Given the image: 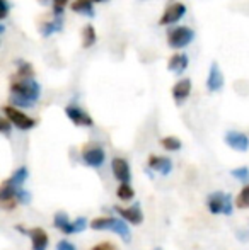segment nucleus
Returning a JSON list of instances; mask_svg holds the SVG:
<instances>
[{"instance_id":"f257e3e1","label":"nucleus","mask_w":249,"mask_h":250,"mask_svg":"<svg viewBox=\"0 0 249 250\" xmlns=\"http://www.w3.org/2000/svg\"><path fill=\"white\" fill-rule=\"evenodd\" d=\"M41 96V87L34 79H19L14 75L10 82V105L29 109L34 107Z\"/></svg>"},{"instance_id":"f03ea898","label":"nucleus","mask_w":249,"mask_h":250,"mask_svg":"<svg viewBox=\"0 0 249 250\" xmlns=\"http://www.w3.org/2000/svg\"><path fill=\"white\" fill-rule=\"evenodd\" d=\"M89 227L96 231H114L118 237L123 242L132 240V230H130L128 223L121 218H114V216H101V218H94L89 223Z\"/></svg>"},{"instance_id":"7ed1b4c3","label":"nucleus","mask_w":249,"mask_h":250,"mask_svg":"<svg viewBox=\"0 0 249 250\" xmlns=\"http://www.w3.org/2000/svg\"><path fill=\"white\" fill-rule=\"evenodd\" d=\"M206 208H208V211L212 214H226V216H230L234 213L232 198H230V194L222 191L208 194V198H206Z\"/></svg>"},{"instance_id":"20e7f679","label":"nucleus","mask_w":249,"mask_h":250,"mask_svg":"<svg viewBox=\"0 0 249 250\" xmlns=\"http://www.w3.org/2000/svg\"><path fill=\"white\" fill-rule=\"evenodd\" d=\"M2 111L5 114V118L12 123L14 128L21 129V131H29V129H33L36 126V119L24 114L21 109L14 107V105H3Z\"/></svg>"},{"instance_id":"39448f33","label":"nucleus","mask_w":249,"mask_h":250,"mask_svg":"<svg viewBox=\"0 0 249 250\" xmlns=\"http://www.w3.org/2000/svg\"><path fill=\"white\" fill-rule=\"evenodd\" d=\"M193 40H195V31L189 29L186 26L174 27V29L169 31V34H167V44H169L173 50L186 48Z\"/></svg>"},{"instance_id":"423d86ee","label":"nucleus","mask_w":249,"mask_h":250,"mask_svg":"<svg viewBox=\"0 0 249 250\" xmlns=\"http://www.w3.org/2000/svg\"><path fill=\"white\" fill-rule=\"evenodd\" d=\"M63 111H65L67 118H68L75 126H86V128H91V126L94 125L92 118H91V116L87 114L84 109H80L79 105L68 104V105H65V109H63Z\"/></svg>"},{"instance_id":"0eeeda50","label":"nucleus","mask_w":249,"mask_h":250,"mask_svg":"<svg viewBox=\"0 0 249 250\" xmlns=\"http://www.w3.org/2000/svg\"><path fill=\"white\" fill-rule=\"evenodd\" d=\"M186 14V5L181 2H174L164 10V14L160 16L159 24L160 26H167V24H174L180 19H183V16Z\"/></svg>"},{"instance_id":"6e6552de","label":"nucleus","mask_w":249,"mask_h":250,"mask_svg":"<svg viewBox=\"0 0 249 250\" xmlns=\"http://www.w3.org/2000/svg\"><path fill=\"white\" fill-rule=\"evenodd\" d=\"M111 170H113V175L116 177V181H120V184H130V181H132V170H130V165L125 158L114 157L111 160Z\"/></svg>"},{"instance_id":"1a4fd4ad","label":"nucleus","mask_w":249,"mask_h":250,"mask_svg":"<svg viewBox=\"0 0 249 250\" xmlns=\"http://www.w3.org/2000/svg\"><path fill=\"white\" fill-rule=\"evenodd\" d=\"M82 162L92 168H99L106 162V153L101 146H89L82 151Z\"/></svg>"},{"instance_id":"9d476101","label":"nucleus","mask_w":249,"mask_h":250,"mask_svg":"<svg viewBox=\"0 0 249 250\" xmlns=\"http://www.w3.org/2000/svg\"><path fill=\"white\" fill-rule=\"evenodd\" d=\"M224 142L229 148L236 151H248L249 150V136L241 131H227L224 136Z\"/></svg>"},{"instance_id":"9b49d317","label":"nucleus","mask_w":249,"mask_h":250,"mask_svg":"<svg viewBox=\"0 0 249 250\" xmlns=\"http://www.w3.org/2000/svg\"><path fill=\"white\" fill-rule=\"evenodd\" d=\"M26 235L31 238V249L33 250H46L50 245V237H48L46 230H43L41 227L29 228Z\"/></svg>"},{"instance_id":"f8f14e48","label":"nucleus","mask_w":249,"mask_h":250,"mask_svg":"<svg viewBox=\"0 0 249 250\" xmlns=\"http://www.w3.org/2000/svg\"><path fill=\"white\" fill-rule=\"evenodd\" d=\"M114 211L120 214L121 220H125L126 223H132V225H142L143 221V213H142V208L140 204H133L130 208H120V206H114Z\"/></svg>"},{"instance_id":"ddd939ff","label":"nucleus","mask_w":249,"mask_h":250,"mask_svg":"<svg viewBox=\"0 0 249 250\" xmlns=\"http://www.w3.org/2000/svg\"><path fill=\"white\" fill-rule=\"evenodd\" d=\"M147 167L160 175H169L171 172H173V160H171L169 157L150 155L149 160H147Z\"/></svg>"},{"instance_id":"4468645a","label":"nucleus","mask_w":249,"mask_h":250,"mask_svg":"<svg viewBox=\"0 0 249 250\" xmlns=\"http://www.w3.org/2000/svg\"><path fill=\"white\" fill-rule=\"evenodd\" d=\"M224 87V73L220 70V66L215 62L210 65V72H208V79H206V89L210 92H219Z\"/></svg>"},{"instance_id":"2eb2a0df","label":"nucleus","mask_w":249,"mask_h":250,"mask_svg":"<svg viewBox=\"0 0 249 250\" xmlns=\"http://www.w3.org/2000/svg\"><path fill=\"white\" fill-rule=\"evenodd\" d=\"M171 92H173L174 102H176L178 105H181L189 97V94H191V80L189 79L178 80V82L173 85V90H171Z\"/></svg>"},{"instance_id":"dca6fc26","label":"nucleus","mask_w":249,"mask_h":250,"mask_svg":"<svg viewBox=\"0 0 249 250\" xmlns=\"http://www.w3.org/2000/svg\"><path fill=\"white\" fill-rule=\"evenodd\" d=\"M53 225L55 228L62 231L65 235H73L75 233V227H73V220H70V216L65 211H58L53 216Z\"/></svg>"},{"instance_id":"f3484780","label":"nucleus","mask_w":249,"mask_h":250,"mask_svg":"<svg viewBox=\"0 0 249 250\" xmlns=\"http://www.w3.org/2000/svg\"><path fill=\"white\" fill-rule=\"evenodd\" d=\"M167 68L176 73V75L183 73L184 70L188 68V56L184 55V53H176V55H173L169 58V63H167Z\"/></svg>"},{"instance_id":"a211bd4d","label":"nucleus","mask_w":249,"mask_h":250,"mask_svg":"<svg viewBox=\"0 0 249 250\" xmlns=\"http://www.w3.org/2000/svg\"><path fill=\"white\" fill-rule=\"evenodd\" d=\"M27 177H29L27 167H19L12 172V175H10L9 179H5V182H9V184L14 186V188H23V184L27 181Z\"/></svg>"},{"instance_id":"6ab92c4d","label":"nucleus","mask_w":249,"mask_h":250,"mask_svg":"<svg viewBox=\"0 0 249 250\" xmlns=\"http://www.w3.org/2000/svg\"><path fill=\"white\" fill-rule=\"evenodd\" d=\"M62 16H55L53 21H48V22H43L40 26V33L43 34L45 38L51 36L53 33H58V31H62Z\"/></svg>"},{"instance_id":"aec40b11","label":"nucleus","mask_w":249,"mask_h":250,"mask_svg":"<svg viewBox=\"0 0 249 250\" xmlns=\"http://www.w3.org/2000/svg\"><path fill=\"white\" fill-rule=\"evenodd\" d=\"M70 9L77 14H84V16H87V17H94L92 0H73Z\"/></svg>"},{"instance_id":"412c9836","label":"nucleus","mask_w":249,"mask_h":250,"mask_svg":"<svg viewBox=\"0 0 249 250\" xmlns=\"http://www.w3.org/2000/svg\"><path fill=\"white\" fill-rule=\"evenodd\" d=\"M96 44V29H94L91 24H87L82 29V46L84 48H91Z\"/></svg>"},{"instance_id":"4be33fe9","label":"nucleus","mask_w":249,"mask_h":250,"mask_svg":"<svg viewBox=\"0 0 249 250\" xmlns=\"http://www.w3.org/2000/svg\"><path fill=\"white\" fill-rule=\"evenodd\" d=\"M16 77H19V79H34L33 66H31L27 62H23V60H19V62H17V73H16Z\"/></svg>"},{"instance_id":"5701e85b","label":"nucleus","mask_w":249,"mask_h":250,"mask_svg":"<svg viewBox=\"0 0 249 250\" xmlns=\"http://www.w3.org/2000/svg\"><path fill=\"white\" fill-rule=\"evenodd\" d=\"M160 145L164 146V150L167 151H178L181 150V140L176 138V136H166V138L160 140Z\"/></svg>"},{"instance_id":"b1692460","label":"nucleus","mask_w":249,"mask_h":250,"mask_svg":"<svg viewBox=\"0 0 249 250\" xmlns=\"http://www.w3.org/2000/svg\"><path fill=\"white\" fill-rule=\"evenodd\" d=\"M236 208H239V209H249V184L244 186L239 194H237Z\"/></svg>"},{"instance_id":"393cba45","label":"nucleus","mask_w":249,"mask_h":250,"mask_svg":"<svg viewBox=\"0 0 249 250\" xmlns=\"http://www.w3.org/2000/svg\"><path fill=\"white\" fill-rule=\"evenodd\" d=\"M116 196L120 201H132L135 196V191L130 184H120V188L116 189Z\"/></svg>"},{"instance_id":"a878e982","label":"nucleus","mask_w":249,"mask_h":250,"mask_svg":"<svg viewBox=\"0 0 249 250\" xmlns=\"http://www.w3.org/2000/svg\"><path fill=\"white\" fill-rule=\"evenodd\" d=\"M230 175H232L234 179H237V181L246 182V181H249V167H237V168H234V170L230 172Z\"/></svg>"},{"instance_id":"bb28decb","label":"nucleus","mask_w":249,"mask_h":250,"mask_svg":"<svg viewBox=\"0 0 249 250\" xmlns=\"http://www.w3.org/2000/svg\"><path fill=\"white\" fill-rule=\"evenodd\" d=\"M73 227H75V233H80L87 228V220L84 216H79L73 220Z\"/></svg>"},{"instance_id":"cd10ccee","label":"nucleus","mask_w":249,"mask_h":250,"mask_svg":"<svg viewBox=\"0 0 249 250\" xmlns=\"http://www.w3.org/2000/svg\"><path fill=\"white\" fill-rule=\"evenodd\" d=\"M12 128H14V126H12V123H10L7 118L0 119V131H2L5 136H9V135H10V129H12Z\"/></svg>"},{"instance_id":"c85d7f7f","label":"nucleus","mask_w":249,"mask_h":250,"mask_svg":"<svg viewBox=\"0 0 249 250\" xmlns=\"http://www.w3.org/2000/svg\"><path fill=\"white\" fill-rule=\"evenodd\" d=\"M68 3V0H53V14L55 16H62L63 7Z\"/></svg>"},{"instance_id":"c756f323","label":"nucleus","mask_w":249,"mask_h":250,"mask_svg":"<svg viewBox=\"0 0 249 250\" xmlns=\"http://www.w3.org/2000/svg\"><path fill=\"white\" fill-rule=\"evenodd\" d=\"M57 250H77V247L72 244V242H68L67 238H63V240H60L57 244Z\"/></svg>"},{"instance_id":"7c9ffc66","label":"nucleus","mask_w":249,"mask_h":250,"mask_svg":"<svg viewBox=\"0 0 249 250\" xmlns=\"http://www.w3.org/2000/svg\"><path fill=\"white\" fill-rule=\"evenodd\" d=\"M9 10H10V3H9V0H2V14H0V19H5L7 17V14H9Z\"/></svg>"},{"instance_id":"2f4dec72","label":"nucleus","mask_w":249,"mask_h":250,"mask_svg":"<svg viewBox=\"0 0 249 250\" xmlns=\"http://www.w3.org/2000/svg\"><path fill=\"white\" fill-rule=\"evenodd\" d=\"M91 250H116V249H114L113 244H99V245H94Z\"/></svg>"},{"instance_id":"473e14b6","label":"nucleus","mask_w":249,"mask_h":250,"mask_svg":"<svg viewBox=\"0 0 249 250\" xmlns=\"http://www.w3.org/2000/svg\"><path fill=\"white\" fill-rule=\"evenodd\" d=\"M38 2H40V3H43V5H46V3H48V0H38Z\"/></svg>"},{"instance_id":"72a5a7b5","label":"nucleus","mask_w":249,"mask_h":250,"mask_svg":"<svg viewBox=\"0 0 249 250\" xmlns=\"http://www.w3.org/2000/svg\"><path fill=\"white\" fill-rule=\"evenodd\" d=\"M92 2H106V0H92Z\"/></svg>"},{"instance_id":"f704fd0d","label":"nucleus","mask_w":249,"mask_h":250,"mask_svg":"<svg viewBox=\"0 0 249 250\" xmlns=\"http://www.w3.org/2000/svg\"><path fill=\"white\" fill-rule=\"evenodd\" d=\"M152 250H162V249H160V247H156V249H152Z\"/></svg>"}]
</instances>
